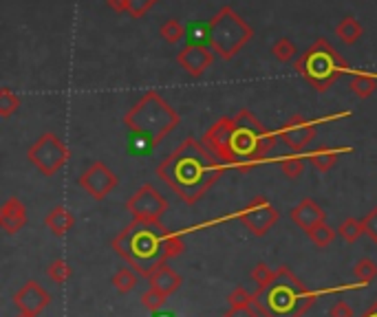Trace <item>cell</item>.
I'll list each match as a JSON object with an SVG mask.
<instances>
[{"mask_svg": "<svg viewBox=\"0 0 377 317\" xmlns=\"http://www.w3.org/2000/svg\"><path fill=\"white\" fill-rule=\"evenodd\" d=\"M154 172L184 203L194 205L223 176V163L203 146V142L188 137L157 166Z\"/></svg>", "mask_w": 377, "mask_h": 317, "instance_id": "6da1fadb", "label": "cell"}, {"mask_svg": "<svg viewBox=\"0 0 377 317\" xmlns=\"http://www.w3.org/2000/svg\"><path fill=\"white\" fill-rule=\"evenodd\" d=\"M170 229L162 223H144L133 221L113 238V251L122 260L135 269L142 277H148L159 265H166L170 260Z\"/></svg>", "mask_w": 377, "mask_h": 317, "instance_id": "7a4b0ae2", "label": "cell"}, {"mask_svg": "<svg viewBox=\"0 0 377 317\" xmlns=\"http://www.w3.org/2000/svg\"><path fill=\"white\" fill-rule=\"evenodd\" d=\"M315 293L289 267H278L276 277L252 293V306L265 317H303L315 302Z\"/></svg>", "mask_w": 377, "mask_h": 317, "instance_id": "3957f363", "label": "cell"}, {"mask_svg": "<svg viewBox=\"0 0 377 317\" xmlns=\"http://www.w3.org/2000/svg\"><path fill=\"white\" fill-rule=\"evenodd\" d=\"M179 124H181V117L157 91H148L124 115V126L133 134L148 139L152 146L162 144Z\"/></svg>", "mask_w": 377, "mask_h": 317, "instance_id": "277c9868", "label": "cell"}, {"mask_svg": "<svg viewBox=\"0 0 377 317\" xmlns=\"http://www.w3.org/2000/svg\"><path fill=\"white\" fill-rule=\"evenodd\" d=\"M232 119H234L232 132L234 166H238L241 170H249L252 163L261 161L263 156L271 152V148L278 142V134L269 132L252 110H238Z\"/></svg>", "mask_w": 377, "mask_h": 317, "instance_id": "5b68a950", "label": "cell"}, {"mask_svg": "<svg viewBox=\"0 0 377 317\" xmlns=\"http://www.w3.org/2000/svg\"><path fill=\"white\" fill-rule=\"evenodd\" d=\"M293 69L313 91L325 93L347 73L349 64H347V59L329 45V40L317 38L315 42L296 59Z\"/></svg>", "mask_w": 377, "mask_h": 317, "instance_id": "8992f818", "label": "cell"}, {"mask_svg": "<svg viewBox=\"0 0 377 317\" xmlns=\"http://www.w3.org/2000/svg\"><path fill=\"white\" fill-rule=\"evenodd\" d=\"M208 45L223 59H232L254 38V29L232 7H221L208 23Z\"/></svg>", "mask_w": 377, "mask_h": 317, "instance_id": "52a82bcc", "label": "cell"}, {"mask_svg": "<svg viewBox=\"0 0 377 317\" xmlns=\"http://www.w3.org/2000/svg\"><path fill=\"white\" fill-rule=\"evenodd\" d=\"M29 163L45 176H53L69 161V148L55 132H43L27 152Z\"/></svg>", "mask_w": 377, "mask_h": 317, "instance_id": "ba28073f", "label": "cell"}, {"mask_svg": "<svg viewBox=\"0 0 377 317\" xmlns=\"http://www.w3.org/2000/svg\"><path fill=\"white\" fill-rule=\"evenodd\" d=\"M168 201L164 194L150 183L139 188L128 201L126 212H130L133 221H144V223H162V216L168 212Z\"/></svg>", "mask_w": 377, "mask_h": 317, "instance_id": "9c48e42d", "label": "cell"}, {"mask_svg": "<svg viewBox=\"0 0 377 317\" xmlns=\"http://www.w3.org/2000/svg\"><path fill=\"white\" fill-rule=\"evenodd\" d=\"M236 221L241 223L252 236H265L278 223V209L267 201L265 196H254L247 203V207H243L236 214Z\"/></svg>", "mask_w": 377, "mask_h": 317, "instance_id": "30bf717a", "label": "cell"}, {"mask_svg": "<svg viewBox=\"0 0 377 317\" xmlns=\"http://www.w3.org/2000/svg\"><path fill=\"white\" fill-rule=\"evenodd\" d=\"M119 178L117 174L102 161H93L82 174L77 176V185L82 188L95 201H104V198L117 188Z\"/></svg>", "mask_w": 377, "mask_h": 317, "instance_id": "8fae6325", "label": "cell"}, {"mask_svg": "<svg viewBox=\"0 0 377 317\" xmlns=\"http://www.w3.org/2000/svg\"><path fill=\"white\" fill-rule=\"evenodd\" d=\"M232 132H234V119L221 117L206 130L203 146L221 161L223 166H234V152H232Z\"/></svg>", "mask_w": 377, "mask_h": 317, "instance_id": "7c38bea8", "label": "cell"}, {"mask_svg": "<svg viewBox=\"0 0 377 317\" xmlns=\"http://www.w3.org/2000/svg\"><path fill=\"white\" fill-rule=\"evenodd\" d=\"M278 137H281L293 152L300 154L303 150H307L311 146V142L315 139V124L303 115H293V117L287 119L285 126L278 130Z\"/></svg>", "mask_w": 377, "mask_h": 317, "instance_id": "4fadbf2b", "label": "cell"}, {"mask_svg": "<svg viewBox=\"0 0 377 317\" xmlns=\"http://www.w3.org/2000/svg\"><path fill=\"white\" fill-rule=\"evenodd\" d=\"M49 302H51L49 291L33 280H29L23 289H18V293L13 295V304H16L18 313H25L31 317H38L49 306Z\"/></svg>", "mask_w": 377, "mask_h": 317, "instance_id": "5bb4252c", "label": "cell"}, {"mask_svg": "<svg viewBox=\"0 0 377 317\" xmlns=\"http://www.w3.org/2000/svg\"><path fill=\"white\" fill-rule=\"evenodd\" d=\"M214 62V51L201 45H188L181 53H176V64L188 75L201 77Z\"/></svg>", "mask_w": 377, "mask_h": 317, "instance_id": "9a60e30c", "label": "cell"}, {"mask_svg": "<svg viewBox=\"0 0 377 317\" xmlns=\"http://www.w3.org/2000/svg\"><path fill=\"white\" fill-rule=\"evenodd\" d=\"M289 218L296 227H300L303 231H309L315 225L327 223V212L317 205L313 198H303V201L289 212Z\"/></svg>", "mask_w": 377, "mask_h": 317, "instance_id": "2e32d148", "label": "cell"}, {"mask_svg": "<svg viewBox=\"0 0 377 317\" xmlns=\"http://www.w3.org/2000/svg\"><path fill=\"white\" fill-rule=\"evenodd\" d=\"M27 225V207L16 196H9L0 207V227L7 234H18Z\"/></svg>", "mask_w": 377, "mask_h": 317, "instance_id": "e0dca14e", "label": "cell"}, {"mask_svg": "<svg viewBox=\"0 0 377 317\" xmlns=\"http://www.w3.org/2000/svg\"><path fill=\"white\" fill-rule=\"evenodd\" d=\"M146 280H148V284H150L152 289L166 293L168 297H170L172 293H176L179 289H181V284H184V277L179 275L176 271H172L168 265H159L154 271L148 273Z\"/></svg>", "mask_w": 377, "mask_h": 317, "instance_id": "ac0fdd59", "label": "cell"}, {"mask_svg": "<svg viewBox=\"0 0 377 317\" xmlns=\"http://www.w3.org/2000/svg\"><path fill=\"white\" fill-rule=\"evenodd\" d=\"M45 225H47V229H49L55 238H64V236L73 229V225H75V216H73V212L67 209L64 205H57V207H53V209L45 216Z\"/></svg>", "mask_w": 377, "mask_h": 317, "instance_id": "d6986e66", "label": "cell"}, {"mask_svg": "<svg viewBox=\"0 0 377 317\" xmlns=\"http://www.w3.org/2000/svg\"><path fill=\"white\" fill-rule=\"evenodd\" d=\"M362 33H364L362 25L357 23L353 16H344L340 23L335 25V35L340 38L344 45H355L357 40L362 38Z\"/></svg>", "mask_w": 377, "mask_h": 317, "instance_id": "ffe728a7", "label": "cell"}, {"mask_svg": "<svg viewBox=\"0 0 377 317\" xmlns=\"http://www.w3.org/2000/svg\"><path fill=\"white\" fill-rule=\"evenodd\" d=\"M347 152V150H333V148H317L313 150L307 158L311 161V166L317 170V172H329L335 163L337 158H340V154Z\"/></svg>", "mask_w": 377, "mask_h": 317, "instance_id": "44dd1931", "label": "cell"}, {"mask_svg": "<svg viewBox=\"0 0 377 317\" xmlns=\"http://www.w3.org/2000/svg\"><path fill=\"white\" fill-rule=\"evenodd\" d=\"M349 88H351L353 95H357L360 99H366V97H371L377 91V77L368 75V73H355L351 77Z\"/></svg>", "mask_w": 377, "mask_h": 317, "instance_id": "7402d4cb", "label": "cell"}, {"mask_svg": "<svg viewBox=\"0 0 377 317\" xmlns=\"http://www.w3.org/2000/svg\"><path fill=\"white\" fill-rule=\"evenodd\" d=\"M139 282V273L130 267H119L113 275V287L119 293H130Z\"/></svg>", "mask_w": 377, "mask_h": 317, "instance_id": "603a6c76", "label": "cell"}, {"mask_svg": "<svg viewBox=\"0 0 377 317\" xmlns=\"http://www.w3.org/2000/svg\"><path fill=\"white\" fill-rule=\"evenodd\" d=\"M337 234H340L344 238V243H349V245L357 243L366 234L362 218H347V221L340 227H337Z\"/></svg>", "mask_w": 377, "mask_h": 317, "instance_id": "cb8c5ba5", "label": "cell"}, {"mask_svg": "<svg viewBox=\"0 0 377 317\" xmlns=\"http://www.w3.org/2000/svg\"><path fill=\"white\" fill-rule=\"evenodd\" d=\"M159 35H162L168 45H176V42H181V40H184L186 29H184V25L179 23L176 18H168L166 23L159 27Z\"/></svg>", "mask_w": 377, "mask_h": 317, "instance_id": "d4e9b609", "label": "cell"}, {"mask_svg": "<svg viewBox=\"0 0 377 317\" xmlns=\"http://www.w3.org/2000/svg\"><path fill=\"white\" fill-rule=\"evenodd\" d=\"M307 236H309V241H311L315 247L325 249V247H329V245L333 243V238H335V229H333V227H329L327 223H320V225L311 227V229L307 231Z\"/></svg>", "mask_w": 377, "mask_h": 317, "instance_id": "484cf974", "label": "cell"}, {"mask_svg": "<svg viewBox=\"0 0 377 317\" xmlns=\"http://www.w3.org/2000/svg\"><path fill=\"white\" fill-rule=\"evenodd\" d=\"M278 168L283 170V174L287 178H298L305 174V158L300 154H293V156H283L281 161H278Z\"/></svg>", "mask_w": 377, "mask_h": 317, "instance_id": "4316f807", "label": "cell"}, {"mask_svg": "<svg viewBox=\"0 0 377 317\" xmlns=\"http://www.w3.org/2000/svg\"><path fill=\"white\" fill-rule=\"evenodd\" d=\"M271 53H274V57L278 59V62H291V59L298 55V49H296V45L291 42L289 38H278L276 42L271 45Z\"/></svg>", "mask_w": 377, "mask_h": 317, "instance_id": "83f0119b", "label": "cell"}, {"mask_svg": "<svg viewBox=\"0 0 377 317\" xmlns=\"http://www.w3.org/2000/svg\"><path fill=\"white\" fill-rule=\"evenodd\" d=\"M353 273L362 284H371L377 280V263L371 260V258H362V260H357Z\"/></svg>", "mask_w": 377, "mask_h": 317, "instance_id": "f1b7e54d", "label": "cell"}, {"mask_svg": "<svg viewBox=\"0 0 377 317\" xmlns=\"http://www.w3.org/2000/svg\"><path fill=\"white\" fill-rule=\"evenodd\" d=\"M20 97L11 91V88H3L0 91V117H11L18 108H20Z\"/></svg>", "mask_w": 377, "mask_h": 317, "instance_id": "f546056e", "label": "cell"}, {"mask_svg": "<svg viewBox=\"0 0 377 317\" xmlns=\"http://www.w3.org/2000/svg\"><path fill=\"white\" fill-rule=\"evenodd\" d=\"M47 275L49 280L55 282V284H64L69 277H71V267L67 265V260H62V258H57V260H53L47 269Z\"/></svg>", "mask_w": 377, "mask_h": 317, "instance_id": "4dcf8cb0", "label": "cell"}, {"mask_svg": "<svg viewBox=\"0 0 377 317\" xmlns=\"http://www.w3.org/2000/svg\"><path fill=\"white\" fill-rule=\"evenodd\" d=\"M166 302H168V295L166 293H162V291H157V289H148L144 295H142V304L148 309V311H159L162 306H166Z\"/></svg>", "mask_w": 377, "mask_h": 317, "instance_id": "1f68e13d", "label": "cell"}, {"mask_svg": "<svg viewBox=\"0 0 377 317\" xmlns=\"http://www.w3.org/2000/svg\"><path fill=\"white\" fill-rule=\"evenodd\" d=\"M276 277V269H271L269 265H265V263H258L254 269H252V280L258 284V289H263V287H267L271 280Z\"/></svg>", "mask_w": 377, "mask_h": 317, "instance_id": "d6a6232c", "label": "cell"}, {"mask_svg": "<svg viewBox=\"0 0 377 317\" xmlns=\"http://www.w3.org/2000/svg\"><path fill=\"white\" fill-rule=\"evenodd\" d=\"M157 0H126V9L130 18H144L152 7H154Z\"/></svg>", "mask_w": 377, "mask_h": 317, "instance_id": "836d02e7", "label": "cell"}, {"mask_svg": "<svg viewBox=\"0 0 377 317\" xmlns=\"http://www.w3.org/2000/svg\"><path fill=\"white\" fill-rule=\"evenodd\" d=\"M227 304H230V309H236V306H252V293H247L243 287H236V289L227 295Z\"/></svg>", "mask_w": 377, "mask_h": 317, "instance_id": "e575fe53", "label": "cell"}, {"mask_svg": "<svg viewBox=\"0 0 377 317\" xmlns=\"http://www.w3.org/2000/svg\"><path fill=\"white\" fill-rule=\"evenodd\" d=\"M362 223H364V231L366 236L371 238V241L377 245V205L362 218Z\"/></svg>", "mask_w": 377, "mask_h": 317, "instance_id": "d590c367", "label": "cell"}, {"mask_svg": "<svg viewBox=\"0 0 377 317\" xmlns=\"http://www.w3.org/2000/svg\"><path fill=\"white\" fill-rule=\"evenodd\" d=\"M329 317H353V309H351L344 300H337V302L329 309Z\"/></svg>", "mask_w": 377, "mask_h": 317, "instance_id": "8d00e7d4", "label": "cell"}, {"mask_svg": "<svg viewBox=\"0 0 377 317\" xmlns=\"http://www.w3.org/2000/svg\"><path fill=\"white\" fill-rule=\"evenodd\" d=\"M223 317H261L254 306H236V309H230Z\"/></svg>", "mask_w": 377, "mask_h": 317, "instance_id": "74e56055", "label": "cell"}, {"mask_svg": "<svg viewBox=\"0 0 377 317\" xmlns=\"http://www.w3.org/2000/svg\"><path fill=\"white\" fill-rule=\"evenodd\" d=\"M362 317H377V302H373V304L362 313Z\"/></svg>", "mask_w": 377, "mask_h": 317, "instance_id": "f35d334b", "label": "cell"}, {"mask_svg": "<svg viewBox=\"0 0 377 317\" xmlns=\"http://www.w3.org/2000/svg\"><path fill=\"white\" fill-rule=\"evenodd\" d=\"M16 317H31V315H25V313H18Z\"/></svg>", "mask_w": 377, "mask_h": 317, "instance_id": "ab89813d", "label": "cell"}]
</instances>
